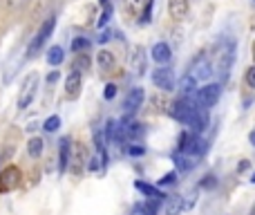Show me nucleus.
I'll return each instance as SVG.
<instances>
[{"mask_svg":"<svg viewBox=\"0 0 255 215\" xmlns=\"http://www.w3.org/2000/svg\"><path fill=\"white\" fill-rule=\"evenodd\" d=\"M20 171L16 166H7L2 173H0V193H9L13 191L18 184H20Z\"/></svg>","mask_w":255,"mask_h":215,"instance_id":"8","label":"nucleus"},{"mask_svg":"<svg viewBox=\"0 0 255 215\" xmlns=\"http://www.w3.org/2000/svg\"><path fill=\"white\" fill-rule=\"evenodd\" d=\"M186 126H188V130H190V132H195V135H202V132L208 128V110L197 108V110L193 112V117H190V121L186 123Z\"/></svg>","mask_w":255,"mask_h":215,"instance_id":"12","label":"nucleus"},{"mask_svg":"<svg viewBox=\"0 0 255 215\" xmlns=\"http://www.w3.org/2000/svg\"><path fill=\"white\" fill-rule=\"evenodd\" d=\"M115 65H117L115 54H112L110 49H99V54H97V67H99V72H101V74H110V72L115 70Z\"/></svg>","mask_w":255,"mask_h":215,"instance_id":"16","label":"nucleus"},{"mask_svg":"<svg viewBox=\"0 0 255 215\" xmlns=\"http://www.w3.org/2000/svg\"><path fill=\"white\" fill-rule=\"evenodd\" d=\"M81 85H83V74L76 70H70L65 76V94L67 99H76L81 92Z\"/></svg>","mask_w":255,"mask_h":215,"instance_id":"13","label":"nucleus"},{"mask_svg":"<svg viewBox=\"0 0 255 215\" xmlns=\"http://www.w3.org/2000/svg\"><path fill=\"white\" fill-rule=\"evenodd\" d=\"M247 85L255 90V65H251V67L247 70Z\"/></svg>","mask_w":255,"mask_h":215,"instance_id":"34","label":"nucleus"},{"mask_svg":"<svg viewBox=\"0 0 255 215\" xmlns=\"http://www.w3.org/2000/svg\"><path fill=\"white\" fill-rule=\"evenodd\" d=\"M195 92H197V99H195L197 108L211 110V108L217 106V101H220V97H222V85H220V83H206L204 88L195 90Z\"/></svg>","mask_w":255,"mask_h":215,"instance_id":"5","label":"nucleus"},{"mask_svg":"<svg viewBox=\"0 0 255 215\" xmlns=\"http://www.w3.org/2000/svg\"><path fill=\"white\" fill-rule=\"evenodd\" d=\"M90 47V40L85 38V36H76L74 40H72V52L79 54V52H85V49Z\"/></svg>","mask_w":255,"mask_h":215,"instance_id":"26","label":"nucleus"},{"mask_svg":"<svg viewBox=\"0 0 255 215\" xmlns=\"http://www.w3.org/2000/svg\"><path fill=\"white\" fill-rule=\"evenodd\" d=\"M251 182H253V184H255V173H253V175H251Z\"/></svg>","mask_w":255,"mask_h":215,"instance_id":"40","label":"nucleus"},{"mask_svg":"<svg viewBox=\"0 0 255 215\" xmlns=\"http://www.w3.org/2000/svg\"><path fill=\"white\" fill-rule=\"evenodd\" d=\"M249 168H251V162H249V159H242V162L238 164V173H247Z\"/></svg>","mask_w":255,"mask_h":215,"instance_id":"36","label":"nucleus"},{"mask_svg":"<svg viewBox=\"0 0 255 215\" xmlns=\"http://www.w3.org/2000/svg\"><path fill=\"white\" fill-rule=\"evenodd\" d=\"M199 186H202V189H215L217 186V180H215V175H204L202 177V182H199Z\"/></svg>","mask_w":255,"mask_h":215,"instance_id":"33","label":"nucleus"},{"mask_svg":"<svg viewBox=\"0 0 255 215\" xmlns=\"http://www.w3.org/2000/svg\"><path fill=\"white\" fill-rule=\"evenodd\" d=\"M249 144H251V146H255V130H251V132H249Z\"/></svg>","mask_w":255,"mask_h":215,"instance_id":"38","label":"nucleus"},{"mask_svg":"<svg viewBox=\"0 0 255 215\" xmlns=\"http://www.w3.org/2000/svg\"><path fill=\"white\" fill-rule=\"evenodd\" d=\"M150 81H152V85L159 90V92H172V90H175V74H172V70L166 65L152 70Z\"/></svg>","mask_w":255,"mask_h":215,"instance_id":"6","label":"nucleus"},{"mask_svg":"<svg viewBox=\"0 0 255 215\" xmlns=\"http://www.w3.org/2000/svg\"><path fill=\"white\" fill-rule=\"evenodd\" d=\"M112 11H115V7H112V2L103 4V13H101V16H99V20H97V27H99V29H103V27H106L108 22H110Z\"/></svg>","mask_w":255,"mask_h":215,"instance_id":"25","label":"nucleus"},{"mask_svg":"<svg viewBox=\"0 0 255 215\" xmlns=\"http://www.w3.org/2000/svg\"><path fill=\"white\" fill-rule=\"evenodd\" d=\"M72 70H76V72H81V74H85V72L90 70V56H88V54H83V52L76 54L74 63H72Z\"/></svg>","mask_w":255,"mask_h":215,"instance_id":"22","label":"nucleus"},{"mask_svg":"<svg viewBox=\"0 0 255 215\" xmlns=\"http://www.w3.org/2000/svg\"><path fill=\"white\" fill-rule=\"evenodd\" d=\"M143 4H145V0H126V9H128V13H139L141 9H143Z\"/></svg>","mask_w":255,"mask_h":215,"instance_id":"31","label":"nucleus"},{"mask_svg":"<svg viewBox=\"0 0 255 215\" xmlns=\"http://www.w3.org/2000/svg\"><path fill=\"white\" fill-rule=\"evenodd\" d=\"M168 13L177 22L186 20L190 13V0H168Z\"/></svg>","mask_w":255,"mask_h":215,"instance_id":"11","label":"nucleus"},{"mask_svg":"<svg viewBox=\"0 0 255 215\" xmlns=\"http://www.w3.org/2000/svg\"><path fill=\"white\" fill-rule=\"evenodd\" d=\"M43 148H45V141L40 139V137H31V139L27 141V155H29L31 159H38L40 155H43Z\"/></svg>","mask_w":255,"mask_h":215,"instance_id":"20","label":"nucleus"},{"mask_svg":"<svg viewBox=\"0 0 255 215\" xmlns=\"http://www.w3.org/2000/svg\"><path fill=\"white\" fill-rule=\"evenodd\" d=\"M117 92H119L117 83H108V85H106V90H103V99H106V101H112V99L117 97Z\"/></svg>","mask_w":255,"mask_h":215,"instance_id":"32","label":"nucleus"},{"mask_svg":"<svg viewBox=\"0 0 255 215\" xmlns=\"http://www.w3.org/2000/svg\"><path fill=\"white\" fill-rule=\"evenodd\" d=\"M163 94L166 92H159V94H152V97H150V108H154V112H166L168 110V101Z\"/></svg>","mask_w":255,"mask_h":215,"instance_id":"24","label":"nucleus"},{"mask_svg":"<svg viewBox=\"0 0 255 215\" xmlns=\"http://www.w3.org/2000/svg\"><path fill=\"white\" fill-rule=\"evenodd\" d=\"M54 27H56V16H49L47 20L40 25V29L36 31L34 40H31L29 47H27V58H34L36 54L45 47V43H47V40L52 38V34H54Z\"/></svg>","mask_w":255,"mask_h":215,"instance_id":"1","label":"nucleus"},{"mask_svg":"<svg viewBox=\"0 0 255 215\" xmlns=\"http://www.w3.org/2000/svg\"><path fill=\"white\" fill-rule=\"evenodd\" d=\"M45 58H47V63L52 67H56V65H61V63H63V58H65V52H63L61 45H54V47L47 49V56H45Z\"/></svg>","mask_w":255,"mask_h":215,"instance_id":"21","label":"nucleus"},{"mask_svg":"<svg viewBox=\"0 0 255 215\" xmlns=\"http://www.w3.org/2000/svg\"><path fill=\"white\" fill-rule=\"evenodd\" d=\"M177 177H179V175H177V171H170V173H166V175H163L161 180L157 182V184H159V186H175L177 182H179Z\"/></svg>","mask_w":255,"mask_h":215,"instance_id":"28","label":"nucleus"},{"mask_svg":"<svg viewBox=\"0 0 255 215\" xmlns=\"http://www.w3.org/2000/svg\"><path fill=\"white\" fill-rule=\"evenodd\" d=\"M195 110H197V103H195L193 99H190V97H181V99H177L175 103H168V110H166V112L170 114L175 121L188 123Z\"/></svg>","mask_w":255,"mask_h":215,"instance_id":"2","label":"nucleus"},{"mask_svg":"<svg viewBox=\"0 0 255 215\" xmlns=\"http://www.w3.org/2000/svg\"><path fill=\"white\" fill-rule=\"evenodd\" d=\"M145 65H148V54H145V47L141 45H134L130 52V72L136 76L145 74Z\"/></svg>","mask_w":255,"mask_h":215,"instance_id":"7","label":"nucleus"},{"mask_svg":"<svg viewBox=\"0 0 255 215\" xmlns=\"http://www.w3.org/2000/svg\"><path fill=\"white\" fill-rule=\"evenodd\" d=\"M128 155H130V157H143L145 148L139 146V141H130V146H128Z\"/></svg>","mask_w":255,"mask_h":215,"instance_id":"29","label":"nucleus"},{"mask_svg":"<svg viewBox=\"0 0 255 215\" xmlns=\"http://www.w3.org/2000/svg\"><path fill=\"white\" fill-rule=\"evenodd\" d=\"M159 204H161V200H154V198H148L143 204L139 207L141 215H157L159 211Z\"/></svg>","mask_w":255,"mask_h":215,"instance_id":"23","label":"nucleus"},{"mask_svg":"<svg viewBox=\"0 0 255 215\" xmlns=\"http://www.w3.org/2000/svg\"><path fill=\"white\" fill-rule=\"evenodd\" d=\"M177 88H179L181 97H190V94H193L195 90H197V81H195L190 74H186V76H181V79H179Z\"/></svg>","mask_w":255,"mask_h":215,"instance_id":"19","label":"nucleus"},{"mask_svg":"<svg viewBox=\"0 0 255 215\" xmlns=\"http://www.w3.org/2000/svg\"><path fill=\"white\" fill-rule=\"evenodd\" d=\"M36 90H38V74L29 72L20 85V92H18V103H16L18 110H27L31 106V101H34V97H36Z\"/></svg>","mask_w":255,"mask_h":215,"instance_id":"4","label":"nucleus"},{"mask_svg":"<svg viewBox=\"0 0 255 215\" xmlns=\"http://www.w3.org/2000/svg\"><path fill=\"white\" fill-rule=\"evenodd\" d=\"M215 61H217V72H220V74L226 79V76H229L231 65H233V61H235V40L226 38L224 43L217 47Z\"/></svg>","mask_w":255,"mask_h":215,"instance_id":"3","label":"nucleus"},{"mask_svg":"<svg viewBox=\"0 0 255 215\" xmlns=\"http://www.w3.org/2000/svg\"><path fill=\"white\" fill-rule=\"evenodd\" d=\"M134 189L139 191V193H143L145 198H154V200H161V202H163V198H166V195H163L161 191L157 189V186L145 184V182H141V180H136V182H134Z\"/></svg>","mask_w":255,"mask_h":215,"instance_id":"18","label":"nucleus"},{"mask_svg":"<svg viewBox=\"0 0 255 215\" xmlns=\"http://www.w3.org/2000/svg\"><path fill=\"white\" fill-rule=\"evenodd\" d=\"M253 56H255V43H253Z\"/></svg>","mask_w":255,"mask_h":215,"instance_id":"41","label":"nucleus"},{"mask_svg":"<svg viewBox=\"0 0 255 215\" xmlns=\"http://www.w3.org/2000/svg\"><path fill=\"white\" fill-rule=\"evenodd\" d=\"M58 126H61V117H58V114H52V117H47V119H45V123H43L45 132H56Z\"/></svg>","mask_w":255,"mask_h":215,"instance_id":"27","label":"nucleus"},{"mask_svg":"<svg viewBox=\"0 0 255 215\" xmlns=\"http://www.w3.org/2000/svg\"><path fill=\"white\" fill-rule=\"evenodd\" d=\"M108 2H110V0H99V4H108Z\"/></svg>","mask_w":255,"mask_h":215,"instance_id":"39","label":"nucleus"},{"mask_svg":"<svg viewBox=\"0 0 255 215\" xmlns=\"http://www.w3.org/2000/svg\"><path fill=\"white\" fill-rule=\"evenodd\" d=\"M58 171L67 173V166H70V155H72V139L70 137H63L58 141Z\"/></svg>","mask_w":255,"mask_h":215,"instance_id":"15","label":"nucleus"},{"mask_svg":"<svg viewBox=\"0 0 255 215\" xmlns=\"http://www.w3.org/2000/svg\"><path fill=\"white\" fill-rule=\"evenodd\" d=\"M152 7H154V0H145L143 9H141V22H143V25H148V22H150V13H152Z\"/></svg>","mask_w":255,"mask_h":215,"instance_id":"30","label":"nucleus"},{"mask_svg":"<svg viewBox=\"0 0 255 215\" xmlns=\"http://www.w3.org/2000/svg\"><path fill=\"white\" fill-rule=\"evenodd\" d=\"M58 79H61V72H58V70H52L47 74V83H56Z\"/></svg>","mask_w":255,"mask_h":215,"instance_id":"35","label":"nucleus"},{"mask_svg":"<svg viewBox=\"0 0 255 215\" xmlns=\"http://www.w3.org/2000/svg\"><path fill=\"white\" fill-rule=\"evenodd\" d=\"M213 74V63L208 61L206 56H197L193 61V67H190V76H193L195 81H206L211 79Z\"/></svg>","mask_w":255,"mask_h":215,"instance_id":"9","label":"nucleus"},{"mask_svg":"<svg viewBox=\"0 0 255 215\" xmlns=\"http://www.w3.org/2000/svg\"><path fill=\"white\" fill-rule=\"evenodd\" d=\"M184 211V198L181 195H166L163 198V213L166 215H179Z\"/></svg>","mask_w":255,"mask_h":215,"instance_id":"17","label":"nucleus"},{"mask_svg":"<svg viewBox=\"0 0 255 215\" xmlns=\"http://www.w3.org/2000/svg\"><path fill=\"white\" fill-rule=\"evenodd\" d=\"M143 99H145V92H143V88H132L130 92L126 94V99H124V112L126 114H132V112H136L141 106H143Z\"/></svg>","mask_w":255,"mask_h":215,"instance_id":"10","label":"nucleus"},{"mask_svg":"<svg viewBox=\"0 0 255 215\" xmlns=\"http://www.w3.org/2000/svg\"><path fill=\"white\" fill-rule=\"evenodd\" d=\"M150 56H152L154 63H159V65H166V63H170L172 58V49L168 43H163V40H159V43L152 45V49H150Z\"/></svg>","mask_w":255,"mask_h":215,"instance_id":"14","label":"nucleus"},{"mask_svg":"<svg viewBox=\"0 0 255 215\" xmlns=\"http://www.w3.org/2000/svg\"><path fill=\"white\" fill-rule=\"evenodd\" d=\"M110 38H112V34H110L108 29H106V31H101V36H99V45H106Z\"/></svg>","mask_w":255,"mask_h":215,"instance_id":"37","label":"nucleus"}]
</instances>
